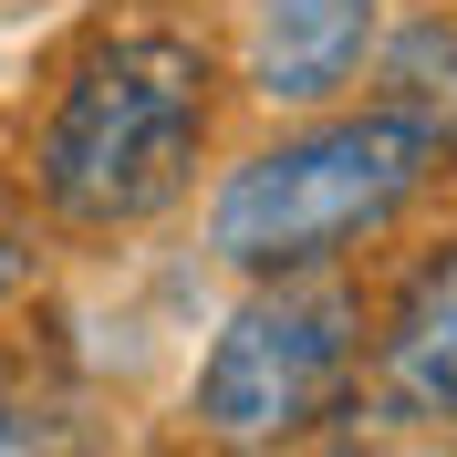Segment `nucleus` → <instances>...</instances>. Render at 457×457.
<instances>
[{"label":"nucleus","instance_id":"nucleus-6","mask_svg":"<svg viewBox=\"0 0 457 457\" xmlns=\"http://www.w3.org/2000/svg\"><path fill=\"white\" fill-rule=\"evenodd\" d=\"M374 104L447 167V156H457V31L447 21L395 31V42H385V94H374Z\"/></svg>","mask_w":457,"mask_h":457},{"label":"nucleus","instance_id":"nucleus-1","mask_svg":"<svg viewBox=\"0 0 457 457\" xmlns=\"http://www.w3.org/2000/svg\"><path fill=\"white\" fill-rule=\"evenodd\" d=\"M208 136V53L177 31H114L42 125V198L84 228H136L187 198Z\"/></svg>","mask_w":457,"mask_h":457},{"label":"nucleus","instance_id":"nucleus-5","mask_svg":"<svg viewBox=\"0 0 457 457\" xmlns=\"http://www.w3.org/2000/svg\"><path fill=\"white\" fill-rule=\"evenodd\" d=\"M385 405L405 427H457V250H436L385 322Z\"/></svg>","mask_w":457,"mask_h":457},{"label":"nucleus","instance_id":"nucleus-4","mask_svg":"<svg viewBox=\"0 0 457 457\" xmlns=\"http://www.w3.org/2000/svg\"><path fill=\"white\" fill-rule=\"evenodd\" d=\"M374 53V0H260L250 21V84L270 104H322L364 73Z\"/></svg>","mask_w":457,"mask_h":457},{"label":"nucleus","instance_id":"nucleus-2","mask_svg":"<svg viewBox=\"0 0 457 457\" xmlns=\"http://www.w3.org/2000/svg\"><path fill=\"white\" fill-rule=\"evenodd\" d=\"M427 145L405 136L395 114H343V125H312V136L260 145L250 167H228V187L208 198V250L228 270H322L353 239L395 219L416 187H427Z\"/></svg>","mask_w":457,"mask_h":457},{"label":"nucleus","instance_id":"nucleus-3","mask_svg":"<svg viewBox=\"0 0 457 457\" xmlns=\"http://www.w3.org/2000/svg\"><path fill=\"white\" fill-rule=\"evenodd\" d=\"M343 364H353V302L343 291H302L281 270V291H260L228 312V333L198 364V427L228 447H270V436L312 427L333 405Z\"/></svg>","mask_w":457,"mask_h":457},{"label":"nucleus","instance_id":"nucleus-8","mask_svg":"<svg viewBox=\"0 0 457 457\" xmlns=\"http://www.w3.org/2000/svg\"><path fill=\"white\" fill-rule=\"evenodd\" d=\"M21 281H31V250H21V228L0 219V302H11V291H21Z\"/></svg>","mask_w":457,"mask_h":457},{"label":"nucleus","instance_id":"nucleus-7","mask_svg":"<svg viewBox=\"0 0 457 457\" xmlns=\"http://www.w3.org/2000/svg\"><path fill=\"white\" fill-rule=\"evenodd\" d=\"M0 457H62L53 416H42V405H11V395H0Z\"/></svg>","mask_w":457,"mask_h":457}]
</instances>
